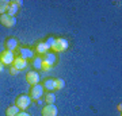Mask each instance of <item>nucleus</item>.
I'll use <instances>...</instances> for the list:
<instances>
[{"label": "nucleus", "mask_w": 122, "mask_h": 116, "mask_svg": "<svg viewBox=\"0 0 122 116\" xmlns=\"http://www.w3.org/2000/svg\"><path fill=\"white\" fill-rule=\"evenodd\" d=\"M0 24L7 27V28H11L16 24V19L7 15V14H3V15H0Z\"/></svg>", "instance_id": "nucleus-8"}, {"label": "nucleus", "mask_w": 122, "mask_h": 116, "mask_svg": "<svg viewBox=\"0 0 122 116\" xmlns=\"http://www.w3.org/2000/svg\"><path fill=\"white\" fill-rule=\"evenodd\" d=\"M42 86H44V89H46L48 92H53V90L56 89L54 78H46V80H44V84H42Z\"/></svg>", "instance_id": "nucleus-13"}, {"label": "nucleus", "mask_w": 122, "mask_h": 116, "mask_svg": "<svg viewBox=\"0 0 122 116\" xmlns=\"http://www.w3.org/2000/svg\"><path fill=\"white\" fill-rule=\"evenodd\" d=\"M1 72H3V64L0 62V73H1Z\"/></svg>", "instance_id": "nucleus-22"}, {"label": "nucleus", "mask_w": 122, "mask_h": 116, "mask_svg": "<svg viewBox=\"0 0 122 116\" xmlns=\"http://www.w3.org/2000/svg\"><path fill=\"white\" fill-rule=\"evenodd\" d=\"M39 80H41V77H39V74L35 70H30V72L26 73V81L27 84H30V86L39 84Z\"/></svg>", "instance_id": "nucleus-9"}, {"label": "nucleus", "mask_w": 122, "mask_h": 116, "mask_svg": "<svg viewBox=\"0 0 122 116\" xmlns=\"http://www.w3.org/2000/svg\"><path fill=\"white\" fill-rule=\"evenodd\" d=\"M4 49L7 51H15L19 49V42H18L16 38H14V37H10L4 41Z\"/></svg>", "instance_id": "nucleus-7"}, {"label": "nucleus", "mask_w": 122, "mask_h": 116, "mask_svg": "<svg viewBox=\"0 0 122 116\" xmlns=\"http://www.w3.org/2000/svg\"><path fill=\"white\" fill-rule=\"evenodd\" d=\"M19 112H20V109L16 105H11V107H8L5 109V116H16Z\"/></svg>", "instance_id": "nucleus-16"}, {"label": "nucleus", "mask_w": 122, "mask_h": 116, "mask_svg": "<svg viewBox=\"0 0 122 116\" xmlns=\"http://www.w3.org/2000/svg\"><path fill=\"white\" fill-rule=\"evenodd\" d=\"M8 5H10V0H0V15L7 14Z\"/></svg>", "instance_id": "nucleus-18"}, {"label": "nucleus", "mask_w": 122, "mask_h": 116, "mask_svg": "<svg viewBox=\"0 0 122 116\" xmlns=\"http://www.w3.org/2000/svg\"><path fill=\"white\" fill-rule=\"evenodd\" d=\"M31 61H33V62H31L33 69H35V72H37V70H41V68H42V57L35 54L34 58H33Z\"/></svg>", "instance_id": "nucleus-15"}, {"label": "nucleus", "mask_w": 122, "mask_h": 116, "mask_svg": "<svg viewBox=\"0 0 122 116\" xmlns=\"http://www.w3.org/2000/svg\"><path fill=\"white\" fill-rule=\"evenodd\" d=\"M57 113H58V109L54 104H46L41 111L42 116H57Z\"/></svg>", "instance_id": "nucleus-10"}, {"label": "nucleus", "mask_w": 122, "mask_h": 116, "mask_svg": "<svg viewBox=\"0 0 122 116\" xmlns=\"http://www.w3.org/2000/svg\"><path fill=\"white\" fill-rule=\"evenodd\" d=\"M10 73H11V74H16L18 70H16V69H14L12 66H11V68H10Z\"/></svg>", "instance_id": "nucleus-21"}, {"label": "nucleus", "mask_w": 122, "mask_h": 116, "mask_svg": "<svg viewBox=\"0 0 122 116\" xmlns=\"http://www.w3.org/2000/svg\"><path fill=\"white\" fill-rule=\"evenodd\" d=\"M29 96L33 101H37L39 100L42 96H44V86L42 84H37V85H33L30 88V92H29Z\"/></svg>", "instance_id": "nucleus-4"}, {"label": "nucleus", "mask_w": 122, "mask_h": 116, "mask_svg": "<svg viewBox=\"0 0 122 116\" xmlns=\"http://www.w3.org/2000/svg\"><path fill=\"white\" fill-rule=\"evenodd\" d=\"M18 11H19V7L15 4V1H14V0H10V5H8V9H7V15L15 18V15L18 14Z\"/></svg>", "instance_id": "nucleus-14"}, {"label": "nucleus", "mask_w": 122, "mask_h": 116, "mask_svg": "<svg viewBox=\"0 0 122 116\" xmlns=\"http://www.w3.org/2000/svg\"><path fill=\"white\" fill-rule=\"evenodd\" d=\"M35 56V51H33V49L30 47H19L18 49V57H20L23 60H33Z\"/></svg>", "instance_id": "nucleus-6"}, {"label": "nucleus", "mask_w": 122, "mask_h": 116, "mask_svg": "<svg viewBox=\"0 0 122 116\" xmlns=\"http://www.w3.org/2000/svg\"><path fill=\"white\" fill-rule=\"evenodd\" d=\"M34 51L37 56H44V54H46L48 51H50V47L48 46V43L46 42H38L37 45H35V49H34Z\"/></svg>", "instance_id": "nucleus-11"}, {"label": "nucleus", "mask_w": 122, "mask_h": 116, "mask_svg": "<svg viewBox=\"0 0 122 116\" xmlns=\"http://www.w3.org/2000/svg\"><path fill=\"white\" fill-rule=\"evenodd\" d=\"M54 84H56V89L57 90H61L64 86H65V82L62 78H54Z\"/></svg>", "instance_id": "nucleus-19"}, {"label": "nucleus", "mask_w": 122, "mask_h": 116, "mask_svg": "<svg viewBox=\"0 0 122 116\" xmlns=\"http://www.w3.org/2000/svg\"><path fill=\"white\" fill-rule=\"evenodd\" d=\"M30 104H31V99L29 95H20V96H18L16 100H15V105L20 111H26L27 108L30 107Z\"/></svg>", "instance_id": "nucleus-3"}, {"label": "nucleus", "mask_w": 122, "mask_h": 116, "mask_svg": "<svg viewBox=\"0 0 122 116\" xmlns=\"http://www.w3.org/2000/svg\"><path fill=\"white\" fill-rule=\"evenodd\" d=\"M16 116H30V115H29V113H27L26 111H20V112H19V113H18Z\"/></svg>", "instance_id": "nucleus-20"}, {"label": "nucleus", "mask_w": 122, "mask_h": 116, "mask_svg": "<svg viewBox=\"0 0 122 116\" xmlns=\"http://www.w3.org/2000/svg\"><path fill=\"white\" fill-rule=\"evenodd\" d=\"M45 42L48 43V46L50 47V51L53 53H62L69 47V42L66 38H48Z\"/></svg>", "instance_id": "nucleus-1"}, {"label": "nucleus", "mask_w": 122, "mask_h": 116, "mask_svg": "<svg viewBox=\"0 0 122 116\" xmlns=\"http://www.w3.org/2000/svg\"><path fill=\"white\" fill-rule=\"evenodd\" d=\"M56 100H57V97L53 92H48V93L45 95V103L46 104H54Z\"/></svg>", "instance_id": "nucleus-17"}, {"label": "nucleus", "mask_w": 122, "mask_h": 116, "mask_svg": "<svg viewBox=\"0 0 122 116\" xmlns=\"http://www.w3.org/2000/svg\"><path fill=\"white\" fill-rule=\"evenodd\" d=\"M14 69H16L18 72H20V70H23V69L27 68V61L23 60V58H20V57H15V60H14L12 65H11Z\"/></svg>", "instance_id": "nucleus-12"}, {"label": "nucleus", "mask_w": 122, "mask_h": 116, "mask_svg": "<svg viewBox=\"0 0 122 116\" xmlns=\"http://www.w3.org/2000/svg\"><path fill=\"white\" fill-rule=\"evenodd\" d=\"M15 60V56H14L12 51H3L0 54V62L3 64V66H11Z\"/></svg>", "instance_id": "nucleus-5"}, {"label": "nucleus", "mask_w": 122, "mask_h": 116, "mask_svg": "<svg viewBox=\"0 0 122 116\" xmlns=\"http://www.w3.org/2000/svg\"><path fill=\"white\" fill-rule=\"evenodd\" d=\"M57 64V56L56 53L53 51H48L46 54L42 56V68L41 70H44V72H49V70H52Z\"/></svg>", "instance_id": "nucleus-2"}]
</instances>
